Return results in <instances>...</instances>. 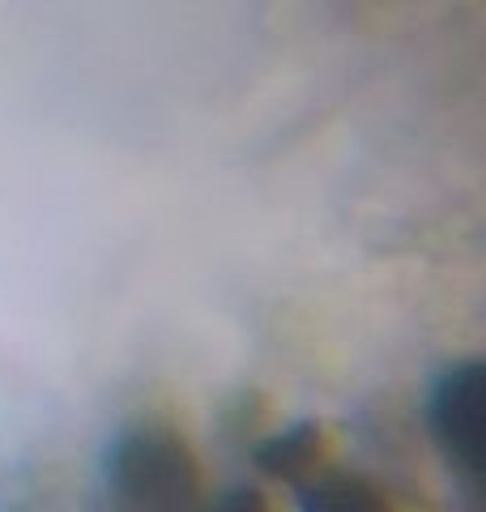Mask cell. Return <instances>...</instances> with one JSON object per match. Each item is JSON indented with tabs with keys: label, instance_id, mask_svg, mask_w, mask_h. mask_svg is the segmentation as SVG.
Masks as SVG:
<instances>
[{
	"label": "cell",
	"instance_id": "6da1fadb",
	"mask_svg": "<svg viewBox=\"0 0 486 512\" xmlns=\"http://www.w3.org/2000/svg\"><path fill=\"white\" fill-rule=\"evenodd\" d=\"M103 478L116 504L133 508H184L197 495V466L167 427H124L107 444Z\"/></svg>",
	"mask_w": 486,
	"mask_h": 512
},
{
	"label": "cell",
	"instance_id": "7a4b0ae2",
	"mask_svg": "<svg viewBox=\"0 0 486 512\" xmlns=\"http://www.w3.org/2000/svg\"><path fill=\"white\" fill-rule=\"evenodd\" d=\"M486 372L478 359L452 363L427 393V431L440 448L452 483L469 495V504H482V474H486Z\"/></svg>",
	"mask_w": 486,
	"mask_h": 512
},
{
	"label": "cell",
	"instance_id": "3957f363",
	"mask_svg": "<svg viewBox=\"0 0 486 512\" xmlns=\"http://www.w3.org/2000/svg\"><path fill=\"white\" fill-rule=\"evenodd\" d=\"M316 453H320L316 427H312V423H295V427L278 431V436H269L265 444H256V453H252V457H256V466H261L265 474L299 483L303 470L316 461Z\"/></svg>",
	"mask_w": 486,
	"mask_h": 512
},
{
	"label": "cell",
	"instance_id": "277c9868",
	"mask_svg": "<svg viewBox=\"0 0 486 512\" xmlns=\"http://www.w3.org/2000/svg\"><path fill=\"white\" fill-rule=\"evenodd\" d=\"M299 508H380V495L363 478L324 474L316 483H299Z\"/></svg>",
	"mask_w": 486,
	"mask_h": 512
},
{
	"label": "cell",
	"instance_id": "5b68a950",
	"mask_svg": "<svg viewBox=\"0 0 486 512\" xmlns=\"http://www.w3.org/2000/svg\"><path fill=\"white\" fill-rule=\"evenodd\" d=\"M218 508H261V491L256 487H235V491H226L222 500H214Z\"/></svg>",
	"mask_w": 486,
	"mask_h": 512
}]
</instances>
